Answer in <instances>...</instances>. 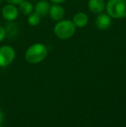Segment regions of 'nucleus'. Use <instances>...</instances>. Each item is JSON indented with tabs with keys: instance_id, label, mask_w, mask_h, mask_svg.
<instances>
[{
	"instance_id": "obj_1",
	"label": "nucleus",
	"mask_w": 126,
	"mask_h": 127,
	"mask_svg": "<svg viewBox=\"0 0 126 127\" xmlns=\"http://www.w3.org/2000/svg\"><path fill=\"white\" fill-rule=\"evenodd\" d=\"M48 55V49L42 43H35L28 48L25 52V59L31 64L42 62Z\"/></svg>"
},
{
	"instance_id": "obj_2",
	"label": "nucleus",
	"mask_w": 126,
	"mask_h": 127,
	"mask_svg": "<svg viewBox=\"0 0 126 127\" xmlns=\"http://www.w3.org/2000/svg\"><path fill=\"white\" fill-rule=\"evenodd\" d=\"M106 13L115 19L126 17V0H109L105 4Z\"/></svg>"
},
{
	"instance_id": "obj_3",
	"label": "nucleus",
	"mask_w": 126,
	"mask_h": 127,
	"mask_svg": "<svg viewBox=\"0 0 126 127\" xmlns=\"http://www.w3.org/2000/svg\"><path fill=\"white\" fill-rule=\"evenodd\" d=\"M76 26L71 20H61L57 22L54 28V35L60 39H68L74 35Z\"/></svg>"
},
{
	"instance_id": "obj_4",
	"label": "nucleus",
	"mask_w": 126,
	"mask_h": 127,
	"mask_svg": "<svg viewBox=\"0 0 126 127\" xmlns=\"http://www.w3.org/2000/svg\"><path fill=\"white\" fill-rule=\"evenodd\" d=\"M16 56L15 49L9 45L0 47V67H5L12 63Z\"/></svg>"
},
{
	"instance_id": "obj_5",
	"label": "nucleus",
	"mask_w": 126,
	"mask_h": 127,
	"mask_svg": "<svg viewBox=\"0 0 126 127\" xmlns=\"http://www.w3.org/2000/svg\"><path fill=\"white\" fill-rule=\"evenodd\" d=\"M19 15V10L18 8L16 7V5L14 4H8L4 5L3 8L2 9V16L6 21L9 22H13L18 17Z\"/></svg>"
},
{
	"instance_id": "obj_6",
	"label": "nucleus",
	"mask_w": 126,
	"mask_h": 127,
	"mask_svg": "<svg viewBox=\"0 0 126 127\" xmlns=\"http://www.w3.org/2000/svg\"><path fill=\"white\" fill-rule=\"evenodd\" d=\"M95 24L99 30H107L111 25V17L107 13H100L96 17Z\"/></svg>"
},
{
	"instance_id": "obj_7",
	"label": "nucleus",
	"mask_w": 126,
	"mask_h": 127,
	"mask_svg": "<svg viewBox=\"0 0 126 127\" xmlns=\"http://www.w3.org/2000/svg\"><path fill=\"white\" fill-rule=\"evenodd\" d=\"M49 15L51 17V19H53L54 21H56V22H59V21L63 19L64 15H65V10L60 4L54 3V5L50 6Z\"/></svg>"
},
{
	"instance_id": "obj_8",
	"label": "nucleus",
	"mask_w": 126,
	"mask_h": 127,
	"mask_svg": "<svg viewBox=\"0 0 126 127\" xmlns=\"http://www.w3.org/2000/svg\"><path fill=\"white\" fill-rule=\"evenodd\" d=\"M104 0H89L88 1V9L94 14H100L105 9Z\"/></svg>"
},
{
	"instance_id": "obj_9",
	"label": "nucleus",
	"mask_w": 126,
	"mask_h": 127,
	"mask_svg": "<svg viewBox=\"0 0 126 127\" xmlns=\"http://www.w3.org/2000/svg\"><path fill=\"white\" fill-rule=\"evenodd\" d=\"M34 9H35V12H36L42 17H46L47 15H49L50 3L47 0H41V1L37 2Z\"/></svg>"
},
{
	"instance_id": "obj_10",
	"label": "nucleus",
	"mask_w": 126,
	"mask_h": 127,
	"mask_svg": "<svg viewBox=\"0 0 126 127\" xmlns=\"http://www.w3.org/2000/svg\"><path fill=\"white\" fill-rule=\"evenodd\" d=\"M88 21L89 18L84 12H78L74 16V18H73V23L78 28H84L85 26L87 25Z\"/></svg>"
},
{
	"instance_id": "obj_11",
	"label": "nucleus",
	"mask_w": 126,
	"mask_h": 127,
	"mask_svg": "<svg viewBox=\"0 0 126 127\" xmlns=\"http://www.w3.org/2000/svg\"><path fill=\"white\" fill-rule=\"evenodd\" d=\"M18 5H19L18 6L19 13H21L22 15L29 16V14L33 12V10H34L33 5H32V3L29 1H25V0H24V1Z\"/></svg>"
},
{
	"instance_id": "obj_12",
	"label": "nucleus",
	"mask_w": 126,
	"mask_h": 127,
	"mask_svg": "<svg viewBox=\"0 0 126 127\" xmlns=\"http://www.w3.org/2000/svg\"><path fill=\"white\" fill-rule=\"evenodd\" d=\"M41 17L40 15L36 13V12H32L28 16V24L30 26H37L41 22Z\"/></svg>"
},
{
	"instance_id": "obj_13",
	"label": "nucleus",
	"mask_w": 126,
	"mask_h": 127,
	"mask_svg": "<svg viewBox=\"0 0 126 127\" xmlns=\"http://www.w3.org/2000/svg\"><path fill=\"white\" fill-rule=\"evenodd\" d=\"M5 37H6V30L3 27L0 26V42L4 40Z\"/></svg>"
},
{
	"instance_id": "obj_14",
	"label": "nucleus",
	"mask_w": 126,
	"mask_h": 127,
	"mask_svg": "<svg viewBox=\"0 0 126 127\" xmlns=\"http://www.w3.org/2000/svg\"><path fill=\"white\" fill-rule=\"evenodd\" d=\"M8 3H10V4H14V5H18L22 3L24 0H5Z\"/></svg>"
},
{
	"instance_id": "obj_15",
	"label": "nucleus",
	"mask_w": 126,
	"mask_h": 127,
	"mask_svg": "<svg viewBox=\"0 0 126 127\" xmlns=\"http://www.w3.org/2000/svg\"><path fill=\"white\" fill-rule=\"evenodd\" d=\"M52 3H56V4H61V3H63L64 2H66V0H50Z\"/></svg>"
},
{
	"instance_id": "obj_16",
	"label": "nucleus",
	"mask_w": 126,
	"mask_h": 127,
	"mask_svg": "<svg viewBox=\"0 0 126 127\" xmlns=\"http://www.w3.org/2000/svg\"><path fill=\"white\" fill-rule=\"evenodd\" d=\"M3 112L0 111V127H2V123H3Z\"/></svg>"
},
{
	"instance_id": "obj_17",
	"label": "nucleus",
	"mask_w": 126,
	"mask_h": 127,
	"mask_svg": "<svg viewBox=\"0 0 126 127\" xmlns=\"http://www.w3.org/2000/svg\"><path fill=\"white\" fill-rule=\"evenodd\" d=\"M2 3V0H0V4H1Z\"/></svg>"
}]
</instances>
